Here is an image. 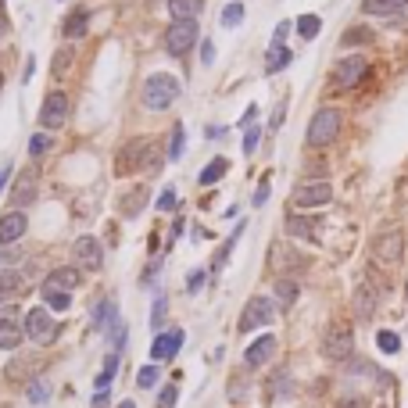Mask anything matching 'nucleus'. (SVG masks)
Wrapping results in <instances>:
<instances>
[{"label": "nucleus", "mask_w": 408, "mask_h": 408, "mask_svg": "<svg viewBox=\"0 0 408 408\" xmlns=\"http://www.w3.org/2000/svg\"><path fill=\"white\" fill-rule=\"evenodd\" d=\"M26 337L33 340V344H39V348H47V344H54V337H57V322H54V315H51V308L47 305H36V308H29L26 312Z\"/></svg>", "instance_id": "obj_3"}, {"label": "nucleus", "mask_w": 408, "mask_h": 408, "mask_svg": "<svg viewBox=\"0 0 408 408\" xmlns=\"http://www.w3.org/2000/svg\"><path fill=\"white\" fill-rule=\"evenodd\" d=\"M183 150H186V129H183V122H176L172 125V140L165 147V154H168V161H179Z\"/></svg>", "instance_id": "obj_29"}, {"label": "nucleus", "mask_w": 408, "mask_h": 408, "mask_svg": "<svg viewBox=\"0 0 408 408\" xmlns=\"http://www.w3.org/2000/svg\"><path fill=\"white\" fill-rule=\"evenodd\" d=\"M140 154H143V140H133L122 154H118V176H129V172L140 168Z\"/></svg>", "instance_id": "obj_22"}, {"label": "nucleus", "mask_w": 408, "mask_h": 408, "mask_svg": "<svg viewBox=\"0 0 408 408\" xmlns=\"http://www.w3.org/2000/svg\"><path fill=\"white\" fill-rule=\"evenodd\" d=\"M258 140H262V129H258V125H247V129H244V154H247V158L258 150Z\"/></svg>", "instance_id": "obj_39"}, {"label": "nucleus", "mask_w": 408, "mask_h": 408, "mask_svg": "<svg viewBox=\"0 0 408 408\" xmlns=\"http://www.w3.org/2000/svg\"><path fill=\"white\" fill-rule=\"evenodd\" d=\"M201 287H204V269H193V272L186 276V290H190V294H197Z\"/></svg>", "instance_id": "obj_44"}, {"label": "nucleus", "mask_w": 408, "mask_h": 408, "mask_svg": "<svg viewBox=\"0 0 408 408\" xmlns=\"http://www.w3.org/2000/svg\"><path fill=\"white\" fill-rule=\"evenodd\" d=\"M290 61H294V54L287 51V43H283V47H269V57H265V72H269V76H276V72H283Z\"/></svg>", "instance_id": "obj_27"}, {"label": "nucleus", "mask_w": 408, "mask_h": 408, "mask_svg": "<svg viewBox=\"0 0 408 408\" xmlns=\"http://www.w3.org/2000/svg\"><path fill=\"white\" fill-rule=\"evenodd\" d=\"M201 64H215V43L201 39Z\"/></svg>", "instance_id": "obj_46"}, {"label": "nucleus", "mask_w": 408, "mask_h": 408, "mask_svg": "<svg viewBox=\"0 0 408 408\" xmlns=\"http://www.w3.org/2000/svg\"><path fill=\"white\" fill-rule=\"evenodd\" d=\"M21 337H26V326L18 319L15 305H0V351H15Z\"/></svg>", "instance_id": "obj_10"}, {"label": "nucleus", "mask_w": 408, "mask_h": 408, "mask_svg": "<svg viewBox=\"0 0 408 408\" xmlns=\"http://www.w3.org/2000/svg\"><path fill=\"white\" fill-rule=\"evenodd\" d=\"M269 190H272V183H269V176H265L262 183H258V190H254V197H251V201H254V208H262V204L269 201Z\"/></svg>", "instance_id": "obj_43"}, {"label": "nucleus", "mask_w": 408, "mask_h": 408, "mask_svg": "<svg viewBox=\"0 0 408 408\" xmlns=\"http://www.w3.org/2000/svg\"><path fill=\"white\" fill-rule=\"evenodd\" d=\"M72 254H76V265H82L86 272H97L100 265H104V247H100V240L97 236H79V240L72 244Z\"/></svg>", "instance_id": "obj_11"}, {"label": "nucleus", "mask_w": 408, "mask_h": 408, "mask_svg": "<svg viewBox=\"0 0 408 408\" xmlns=\"http://www.w3.org/2000/svg\"><path fill=\"white\" fill-rule=\"evenodd\" d=\"M340 112L337 107H319V112L312 115V122H308V133H305V140H308V147H326V143H333L337 140V133H340Z\"/></svg>", "instance_id": "obj_2"}, {"label": "nucleus", "mask_w": 408, "mask_h": 408, "mask_svg": "<svg viewBox=\"0 0 408 408\" xmlns=\"http://www.w3.org/2000/svg\"><path fill=\"white\" fill-rule=\"evenodd\" d=\"M294 29H297V36L315 39V36H319V29H322V18H319V15H301V18L294 21Z\"/></svg>", "instance_id": "obj_32"}, {"label": "nucleus", "mask_w": 408, "mask_h": 408, "mask_svg": "<svg viewBox=\"0 0 408 408\" xmlns=\"http://www.w3.org/2000/svg\"><path fill=\"white\" fill-rule=\"evenodd\" d=\"M333 201V186L326 179H301L294 186V208H326Z\"/></svg>", "instance_id": "obj_6"}, {"label": "nucleus", "mask_w": 408, "mask_h": 408, "mask_svg": "<svg viewBox=\"0 0 408 408\" xmlns=\"http://www.w3.org/2000/svg\"><path fill=\"white\" fill-rule=\"evenodd\" d=\"M86 21H90V11H72L69 18H64V36H69V39H79L82 33H86Z\"/></svg>", "instance_id": "obj_30"}, {"label": "nucleus", "mask_w": 408, "mask_h": 408, "mask_svg": "<svg viewBox=\"0 0 408 408\" xmlns=\"http://www.w3.org/2000/svg\"><path fill=\"white\" fill-rule=\"evenodd\" d=\"M21 287H26V276L18 269H0V305H8L15 294H21Z\"/></svg>", "instance_id": "obj_19"}, {"label": "nucleus", "mask_w": 408, "mask_h": 408, "mask_svg": "<svg viewBox=\"0 0 408 408\" xmlns=\"http://www.w3.org/2000/svg\"><path fill=\"white\" fill-rule=\"evenodd\" d=\"M0 94H4V76H0Z\"/></svg>", "instance_id": "obj_52"}, {"label": "nucleus", "mask_w": 408, "mask_h": 408, "mask_svg": "<svg viewBox=\"0 0 408 408\" xmlns=\"http://www.w3.org/2000/svg\"><path fill=\"white\" fill-rule=\"evenodd\" d=\"M158 208H161V211H172V208H176V190H172V186H165V190H161Z\"/></svg>", "instance_id": "obj_45"}, {"label": "nucleus", "mask_w": 408, "mask_h": 408, "mask_svg": "<svg viewBox=\"0 0 408 408\" xmlns=\"http://www.w3.org/2000/svg\"><path fill=\"white\" fill-rule=\"evenodd\" d=\"M26 226H29V219H26V211H8V215H0V244H15V240H21L26 236Z\"/></svg>", "instance_id": "obj_16"}, {"label": "nucleus", "mask_w": 408, "mask_h": 408, "mask_svg": "<svg viewBox=\"0 0 408 408\" xmlns=\"http://www.w3.org/2000/svg\"><path fill=\"white\" fill-rule=\"evenodd\" d=\"M315 219H305V215H290L287 219V233L297 236V240H319V233H315Z\"/></svg>", "instance_id": "obj_21"}, {"label": "nucleus", "mask_w": 408, "mask_h": 408, "mask_svg": "<svg viewBox=\"0 0 408 408\" xmlns=\"http://www.w3.org/2000/svg\"><path fill=\"white\" fill-rule=\"evenodd\" d=\"M47 394H51V387L43 383V380H33L29 383V401L33 405H43V401H47Z\"/></svg>", "instance_id": "obj_40"}, {"label": "nucleus", "mask_w": 408, "mask_h": 408, "mask_svg": "<svg viewBox=\"0 0 408 408\" xmlns=\"http://www.w3.org/2000/svg\"><path fill=\"white\" fill-rule=\"evenodd\" d=\"M183 340H186V333L183 330H161L158 337H154V344H150V358L154 362H172L179 355V348H183Z\"/></svg>", "instance_id": "obj_15"}, {"label": "nucleus", "mask_w": 408, "mask_h": 408, "mask_svg": "<svg viewBox=\"0 0 408 408\" xmlns=\"http://www.w3.org/2000/svg\"><path fill=\"white\" fill-rule=\"evenodd\" d=\"M269 262H272L276 272H297V269L308 265V258H297V251H290V247H283V244H276Z\"/></svg>", "instance_id": "obj_17"}, {"label": "nucleus", "mask_w": 408, "mask_h": 408, "mask_svg": "<svg viewBox=\"0 0 408 408\" xmlns=\"http://www.w3.org/2000/svg\"><path fill=\"white\" fill-rule=\"evenodd\" d=\"M193 43H197V18H190V21H172L168 33H165V51L172 57H183Z\"/></svg>", "instance_id": "obj_9"}, {"label": "nucleus", "mask_w": 408, "mask_h": 408, "mask_svg": "<svg viewBox=\"0 0 408 408\" xmlns=\"http://www.w3.org/2000/svg\"><path fill=\"white\" fill-rule=\"evenodd\" d=\"M276 319V301L272 297H251L247 305H244V315H240V333H251V330H262V326H269V322Z\"/></svg>", "instance_id": "obj_7"}, {"label": "nucleus", "mask_w": 408, "mask_h": 408, "mask_svg": "<svg viewBox=\"0 0 408 408\" xmlns=\"http://www.w3.org/2000/svg\"><path fill=\"white\" fill-rule=\"evenodd\" d=\"M204 8V0H168V15L176 18V21H190V18H197Z\"/></svg>", "instance_id": "obj_23"}, {"label": "nucleus", "mask_w": 408, "mask_h": 408, "mask_svg": "<svg viewBox=\"0 0 408 408\" xmlns=\"http://www.w3.org/2000/svg\"><path fill=\"white\" fill-rule=\"evenodd\" d=\"M226 172H229V158H211V161L204 165V172L197 176V183H201V186H211V183H219Z\"/></svg>", "instance_id": "obj_26"}, {"label": "nucleus", "mask_w": 408, "mask_h": 408, "mask_svg": "<svg viewBox=\"0 0 408 408\" xmlns=\"http://www.w3.org/2000/svg\"><path fill=\"white\" fill-rule=\"evenodd\" d=\"M172 405H176V387H165L158 398V408H172Z\"/></svg>", "instance_id": "obj_47"}, {"label": "nucleus", "mask_w": 408, "mask_h": 408, "mask_svg": "<svg viewBox=\"0 0 408 408\" xmlns=\"http://www.w3.org/2000/svg\"><path fill=\"white\" fill-rule=\"evenodd\" d=\"M161 380V369H158V362H150V365H140V373H136V387L140 391H150Z\"/></svg>", "instance_id": "obj_34"}, {"label": "nucleus", "mask_w": 408, "mask_h": 408, "mask_svg": "<svg viewBox=\"0 0 408 408\" xmlns=\"http://www.w3.org/2000/svg\"><path fill=\"white\" fill-rule=\"evenodd\" d=\"M369 39H373V33H365V29H348V33L340 36L344 47H351V43H369Z\"/></svg>", "instance_id": "obj_41"}, {"label": "nucleus", "mask_w": 408, "mask_h": 408, "mask_svg": "<svg viewBox=\"0 0 408 408\" xmlns=\"http://www.w3.org/2000/svg\"><path fill=\"white\" fill-rule=\"evenodd\" d=\"M240 21H244V4H240V0H233V4L222 8V26L226 29H236Z\"/></svg>", "instance_id": "obj_36"}, {"label": "nucleus", "mask_w": 408, "mask_h": 408, "mask_svg": "<svg viewBox=\"0 0 408 408\" xmlns=\"http://www.w3.org/2000/svg\"><path fill=\"white\" fill-rule=\"evenodd\" d=\"M64 118H69V94L64 90L47 94V100H43V107H39V125L43 129H57Z\"/></svg>", "instance_id": "obj_13"}, {"label": "nucleus", "mask_w": 408, "mask_h": 408, "mask_svg": "<svg viewBox=\"0 0 408 408\" xmlns=\"http://www.w3.org/2000/svg\"><path fill=\"white\" fill-rule=\"evenodd\" d=\"M33 197H36V176L21 179V183L15 186V193H11V204H15V208H21V204H29Z\"/></svg>", "instance_id": "obj_33"}, {"label": "nucleus", "mask_w": 408, "mask_h": 408, "mask_svg": "<svg viewBox=\"0 0 408 408\" xmlns=\"http://www.w3.org/2000/svg\"><path fill=\"white\" fill-rule=\"evenodd\" d=\"M276 337L272 333H262V337H254V344H247V351H244V365L247 369H262V365H269L272 362V355H276Z\"/></svg>", "instance_id": "obj_14"}, {"label": "nucleus", "mask_w": 408, "mask_h": 408, "mask_svg": "<svg viewBox=\"0 0 408 408\" xmlns=\"http://www.w3.org/2000/svg\"><path fill=\"white\" fill-rule=\"evenodd\" d=\"M276 301H279L283 308H290L294 301H297V283H294L290 276H279V279H276Z\"/></svg>", "instance_id": "obj_31"}, {"label": "nucleus", "mask_w": 408, "mask_h": 408, "mask_svg": "<svg viewBox=\"0 0 408 408\" xmlns=\"http://www.w3.org/2000/svg\"><path fill=\"white\" fill-rule=\"evenodd\" d=\"M82 283V272L76 269V265H61V269H54L51 276H47V287H57V290H76Z\"/></svg>", "instance_id": "obj_18"}, {"label": "nucleus", "mask_w": 408, "mask_h": 408, "mask_svg": "<svg viewBox=\"0 0 408 408\" xmlns=\"http://www.w3.org/2000/svg\"><path fill=\"white\" fill-rule=\"evenodd\" d=\"M8 29H11V21H8V15H4V8H0V36H8Z\"/></svg>", "instance_id": "obj_50"}, {"label": "nucleus", "mask_w": 408, "mask_h": 408, "mask_svg": "<svg viewBox=\"0 0 408 408\" xmlns=\"http://www.w3.org/2000/svg\"><path fill=\"white\" fill-rule=\"evenodd\" d=\"M322 355H326L330 362H348L355 355V333H351V326L333 322V326L326 330V337H322Z\"/></svg>", "instance_id": "obj_5"}, {"label": "nucleus", "mask_w": 408, "mask_h": 408, "mask_svg": "<svg viewBox=\"0 0 408 408\" xmlns=\"http://www.w3.org/2000/svg\"><path fill=\"white\" fill-rule=\"evenodd\" d=\"M51 147H54V136L47 133V129H43V133H36V136L29 140V154H33V158H39V154H47Z\"/></svg>", "instance_id": "obj_37"}, {"label": "nucleus", "mask_w": 408, "mask_h": 408, "mask_svg": "<svg viewBox=\"0 0 408 408\" xmlns=\"http://www.w3.org/2000/svg\"><path fill=\"white\" fill-rule=\"evenodd\" d=\"M143 204H147V190H129L125 197L118 201V211L133 219V215H140V211H143Z\"/></svg>", "instance_id": "obj_28"}, {"label": "nucleus", "mask_w": 408, "mask_h": 408, "mask_svg": "<svg viewBox=\"0 0 408 408\" xmlns=\"http://www.w3.org/2000/svg\"><path fill=\"white\" fill-rule=\"evenodd\" d=\"M401 251H405V240H401V229L394 226H383L376 236H373V262L376 265H398L401 262Z\"/></svg>", "instance_id": "obj_4"}, {"label": "nucleus", "mask_w": 408, "mask_h": 408, "mask_svg": "<svg viewBox=\"0 0 408 408\" xmlns=\"http://www.w3.org/2000/svg\"><path fill=\"white\" fill-rule=\"evenodd\" d=\"M165 312H168V297L158 294V297H154V312H150V326H154L158 333H161V326H165Z\"/></svg>", "instance_id": "obj_38"}, {"label": "nucleus", "mask_w": 408, "mask_h": 408, "mask_svg": "<svg viewBox=\"0 0 408 408\" xmlns=\"http://www.w3.org/2000/svg\"><path fill=\"white\" fill-rule=\"evenodd\" d=\"M290 29H294V21H279L276 33H272V47H283L287 36H290Z\"/></svg>", "instance_id": "obj_42"}, {"label": "nucleus", "mask_w": 408, "mask_h": 408, "mask_svg": "<svg viewBox=\"0 0 408 408\" xmlns=\"http://www.w3.org/2000/svg\"><path fill=\"white\" fill-rule=\"evenodd\" d=\"M408 8V0H362L365 15H398Z\"/></svg>", "instance_id": "obj_25"}, {"label": "nucleus", "mask_w": 408, "mask_h": 408, "mask_svg": "<svg viewBox=\"0 0 408 408\" xmlns=\"http://www.w3.org/2000/svg\"><path fill=\"white\" fill-rule=\"evenodd\" d=\"M376 348H380L383 355H398V351H401V337H398L394 330H380V333H376Z\"/></svg>", "instance_id": "obj_35"}, {"label": "nucleus", "mask_w": 408, "mask_h": 408, "mask_svg": "<svg viewBox=\"0 0 408 408\" xmlns=\"http://www.w3.org/2000/svg\"><path fill=\"white\" fill-rule=\"evenodd\" d=\"M165 147L158 140H143V154H140V168L143 172H161V161H165Z\"/></svg>", "instance_id": "obj_20"}, {"label": "nucleus", "mask_w": 408, "mask_h": 408, "mask_svg": "<svg viewBox=\"0 0 408 408\" xmlns=\"http://www.w3.org/2000/svg\"><path fill=\"white\" fill-rule=\"evenodd\" d=\"M43 305L51 312H69L72 308V294L69 290H57V287H47L43 283Z\"/></svg>", "instance_id": "obj_24"}, {"label": "nucleus", "mask_w": 408, "mask_h": 408, "mask_svg": "<svg viewBox=\"0 0 408 408\" xmlns=\"http://www.w3.org/2000/svg\"><path fill=\"white\" fill-rule=\"evenodd\" d=\"M254 118H258V104H251L247 112H244V118H240V125L247 129V125H254Z\"/></svg>", "instance_id": "obj_48"}, {"label": "nucleus", "mask_w": 408, "mask_h": 408, "mask_svg": "<svg viewBox=\"0 0 408 408\" xmlns=\"http://www.w3.org/2000/svg\"><path fill=\"white\" fill-rule=\"evenodd\" d=\"M380 305V287L373 283V279H362V283H355V294H351V308H355V319H373Z\"/></svg>", "instance_id": "obj_12"}, {"label": "nucleus", "mask_w": 408, "mask_h": 408, "mask_svg": "<svg viewBox=\"0 0 408 408\" xmlns=\"http://www.w3.org/2000/svg\"><path fill=\"white\" fill-rule=\"evenodd\" d=\"M365 72H369V61H365V54H348V57H340L333 64V86L337 90H351V86H358L365 79Z\"/></svg>", "instance_id": "obj_8"}, {"label": "nucleus", "mask_w": 408, "mask_h": 408, "mask_svg": "<svg viewBox=\"0 0 408 408\" xmlns=\"http://www.w3.org/2000/svg\"><path fill=\"white\" fill-rule=\"evenodd\" d=\"M11 172H15L11 165H8V168H0V193H4V186H8V179H11Z\"/></svg>", "instance_id": "obj_49"}, {"label": "nucleus", "mask_w": 408, "mask_h": 408, "mask_svg": "<svg viewBox=\"0 0 408 408\" xmlns=\"http://www.w3.org/2000/svg\"><path fill=\"white\" fill-rule=\"evenodd\" d=\"M179 94H183V86H179L176 76H168V72H154V76H150V79L143 82L140 100H143L147 112H168V107L179 100Z\"/></svg>", "instance_id": "obj_1"}, {"label": "nucleus", "mask_w": 408, "mask_h": 408, "mask_svg": "<svg viewBox=\"0 0 408 408\" xmlns=\"http://www.w3.org/2000/svg\"><path fill=\"white\" fill-rule=\"evenodd\" d=\"M118 408H136V401H129V398H125V401H118Z\"/></svg>", "instance_id": "obj_51"}]
</instances>
